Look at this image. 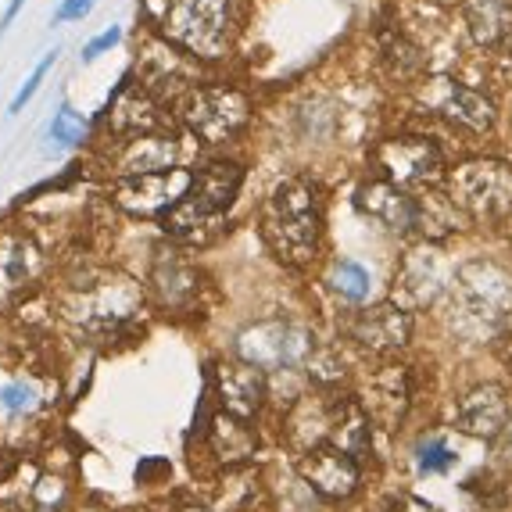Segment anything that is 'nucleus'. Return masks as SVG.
<instances>
[{
  "mask_svg": "<svg viewBox=\"0 0 512 512\" xmlns=\"http://www.w3.org/2000/svg\"><path fill=\"white\" fill-rule=\"evenodd\" d=\"M262 237L280 262H312L323 240V205H319L316 183L305 176L283 180L262 208Z\"/></svg>",
  "mask_w": 512,
  "mask_h": 512,
  "instance_id": "f257e3e1",
  "label": "nucleus"
},
{
  "mask_svg": "<svg viewBox=\"0 0 512 512\" xmlns=\"http://www.w3.org/2000/svg\"><path fill=\"white\" fill-rule=\"evenodd\" d=\"M448 294H452V326L473 341L495 337L512 319V276L498 262L487 258L462 262Z\"/></svg>",
  "mask_w": 512,
  "mask_h": 512,
  "instance_id": "f03ea898",
  "label": "nucleus"
},
{
  "mask_svg": "<svg viewBox=\"0 0 512 512\" xmlns=\"http://www.w3.org/2000/svg\"><path fill=\"white\" fill-rule=\"evenodd\" d=\"M240 183H244V169L233 162H212L205 169H197L187 197L169 215H162L165 233L180 240H205L212 230H219L222 215L230 212Z\"/></svg>",
  "mask_w": 512,
  "mask_h": 512,
  "instance_id": "7ed1b4c3",
  "label": "nucleus"
},
{
  "mask_svg": "<svg viewBox=\"0 0 512 512\" xmlns=\"http://www.w3.org/2000/svg\"><path fill=\"white\" fill-rule=\"evenodd\" d=\"M162 29L194 58H222L230 47V0H165Z\"/></svg>",
  "mask_w": 512,
  "mask_h": 512,
  "instance_id": "20e7f679",
  "label": "nucleus"
},
{
  "mask_svg": "<svg viewBox=\"0 0 512 512\" xmlns=\"http://www.w3.org/2000/svg\"><path fill=\"white\" fill-rule=\"evenodd\" d=\"M448 197L470 219L498 222L512 215V165L502 158H473L448 172Z\"/></svg>",
  "mask_w": 512,
  "mask_h": 512,
  "instance_id": "39448f33",
  "label": "nucleus"
},
{
  "mask_svg": "<svg viewBox=\"0 0 512 512\" xmlns=\"http://www.w3.org/2000/svg\"><path fill=\"white\" fill-rule=\"evenodd\" d=\"M237 355L262 373L273 369H301L316 359V337L287 319H262L237 337Z\"/></svg>",
  "mask_w": 512,
  "mask_h": 512,
  "instance_id": "423d86ee",
  "label": "nucleus"
},
{
  "mask_svg": "<svg viewBox=\"0 0 512 512\" xmlns=\"http://www.w3.org/2000/svg\"><path fill=\"white\" fill-rule=\"evenodd\" d=\"M251 108L248 97L233 86H194L180 101L183 126L205 144H226L244 129Z\"/></svg>",
  "mask_w": 512,
  "mask_h": 512,
  "instance_id": "0eeeda50",
  "label": "nucleus"
},
{
  "mask_svg": "<svg viewBox=\"0 0 512 512\" xmlns=\"http://www.w3.org/2000/svg\"><path fill=\"white\" fill-rule=\"evenodd\" d=\"M373 162L391 187L398 190H423L437 187L444 176V158L427 137H391L373 151Z\"/></svg>",
  "mask_w": 512,
  "mask_h": 512,
  "instance_id": "6e6552de",
  "label": "nucleus"
},
{
  "mask_svg": "<svg viewBox=\"0 0 512 512\" xmlns=\"http://www.w3.org/2000/svg\"><path fill=\"white\" fill-rule=\"evenodd\" d=\"M455 280V269L448 265V258L434 248V244H423V248H412L402 258L398 273H394L391 301L402 305L405 312H416V308H427L441 298Z\"/></svg>",
  "mask_w": 512,
  "mask_h": 512,
  "instance_id": "1a4fd4ad",
  "label": "nucleus"
},
{
  "mask_svg": "<svg viewBox=\"0 0 512 512\" xmlns=\"http://www.w3.org/2000/svg\"><path fill=\"white\" fill-rule=\"evenodd\" d=\"M416 101L427 111L441 115V119L455 122V126L470 129V133H487L495 126V101L484 90L459 83L452 76H434L416 90Z\"/></svg>",
  "mask_w": 512,
  "mask_h": 512,
  "instance_id": "9d476101",
  "label": "nucleus"
},
{
  "mask_svg": "<svg viewBox=\"0 0 512 512\" xmlns=\"http://www.w3.org/2000/svg\"><path fill=\"white\" fill-rule=\"evenodd\" d=\"M194 172L190 169H165V172H144V176H126L115 187L119 208L133 215H169L172 208L187 197Z\"/></svg>",
  "mask_w": 512,
  "mask_h": 512,
  "instance_id": "9b49d317",
  "label": "nucleus"
},
{
  "mask_svg": "<svg viewBox=\"0 0 512 512\" xmlns=\"http://www.w3.org/2000/svg\"><path fill=\"white\" fill-rule=\"evenodd\" d=\"M298 473L319 498L326 502H344L359 491V459L348 455L337 444H319V448H308L305 459L298 462Z\"/></svg>",
  "mask_w": 512,
  "mask_h": 512,
  "instance_id": "f8f14e48",
  "label": "nucleus"
},
{
  "mask_svg": "<svg viewBox=\"0 0 512 512\" xmlns=\"http://www.w3.org/2000/svg\"><path fill=\"white\" fill-rule=\"evenodd\" d=\"M412 337V312H405L394 301H380L373 308H362L351 323V341L376 359H391L394 351H402Z\"/></svg>",
  "mask_w": 512,
  "mask_h": 512,
  "instance_id": "ddd939ff",
  "label": "nucleus"
},
{
  "mask_svg": "<svg viewBox=\"0 0 512 512\" xmlns=\"http://www.w3.org/2000/svg\"><path fill=\"white\" fill-rule=\"evenodd\" d=\"M512 423V398L502 384H480L462 394L455 409V427L477 441H498Z\"/></svg>",
  "mask_w": 512,
  "mask_h": 512,
  "instance_id": "4468645a",
  "label": "nucleus"
},
{
  "mask_svg": "<svg viewBox=\"0 0 512 512\" xmlns=\"http://www.w3.org/2000/svg\"><path fill=\"white\" fill-rule=\"evenodd\" d=\"M355 205L391 233L409 237V233L423 230V201H416L409 190L391 187L387 180L362 183L359 194H355Z\"/></svg>",
  "mask_w": 512,
  "mask_h": 512,
  "instance_id": "2eb2a0df",
  "label": "nucleus"
},
{
  "mask_svg": "<svg viewBox=\"0 0 512 512\" xmlns=\"http://www.w3.org/2000/svg\"><path fill=\"white\" fill-rule=\"evenodd\" d=\"M409 402H412V380L405 366H384L369 376L366 398H362V409H366L369 423H376L380 430H398L405 412H409Z\"/></svg>",
  "mask_w": 512,
  "mask_h": 512,
  "instance_id": "dca6fc26",
  "label": "nucleus"
},
{
  "mask_svg": "<svg viewBox=\"0 0 512 512\" xmlns=\"http://www.w3.org/2000/svg\"><path fill=\"white\" fill-rule=\"evenodd\" d=\"M215 394H219L226 416L251 419L265 402V373L244 359L222 362L215 369Z\"/></svg>",
  "mask_w": 512,
  "mask_h": 512,
  "instance_id": "f3484780",
  "label": "nucleus"
},
{
  "mask_svg": "<svg viewBox=\"0 0 512 512\" xmlns=\"http://www.w3.org/2000/svg\"><path fill=\"white\" fill-rule=\"evenodd\" d=\"M158 101L147 94L144 86L137 90H129L122 86L119 97L111 101V129L119 133V137H154L158 129L165 126V115H158Z\"/></svg>",
  "mask_w": 512,
  "mask_h": 512,
  "instance_id": "a211bd4d",
  "label": "nucleus"
},
{
  "mask_svg": "<svg viewBox=\"0 0 512 512\" xmlns=\"http://www.w3.org/2000/svg\"><path fill=\"white\" fill-rule=\"evenodd\" d=\"M79 312L86 326H119L137 312V291L126 280L101 283L97 291L79 294Z\"/></svg>",
  "mask_w": 512,
  "mask_h": 512,
  "instance_id": "6ab92c4d",
  "label": "nucleus"
},
{
  "mask_svg": "<svg viewBox=\"0 0 512 512\" xmlns=\"http://www.w3.org/2000/svg\"><path fill=\"white\" fill-rule=\"evenodd\" d=\"M462 15L477 47L498 51L512 36V0H462Z\"/></svg>",
  "mask_w": 512,
  "mask_h": 512,
  "instance_id": "aec40b11",
  "label": "nucleus"
},
{
  "mask_svg": "<svg viewBox=\"0 0 512 512\" xmlns=\"http://www.w3.org/2000/svg\"><path fill=\"white\" fill-rule=\"evenodd\" d=\"M176 154H180V147H176L172 137H165V133L129 140L126 151H122V158H119L122 180H126V176H144V172L176 169Z\"/></svg>",
  "mask_w": 512,
  "mask_h": 512,
  "instance_id": "412c9836",
  "label": "nucleus"
},
{
  "mask_svg": "<svg viewBox=\"0 0 512 512\" xmlns=\"http://www.w3.org/2000/svg\"><path fill=\"white\" fill-rule=\"evenodd\" d=\"M144 90L147 94H176L183 86L190 83V72L183 69V54H176L172 47H147V58H144Z\"/></svg>",
  "mask_w": 512,
  "mask_h": 512,
  "instance_id": "4be33fe9",
  "label": "nucleus"
},
{
  "mask_svg": "<svg viewBox=\"0 0 512 512\" xmlns=\"http://www.w3.org/2000/svg\"><path fill=\"white\" fill-rule=\"evenodd\" d=\"M208 437H212V448H215V455H219L222 462L248 459V455H255V444H258V437L251 434V427H248V419L226 416V412H222V416H215Z\"/></svg>",
  "mask_w": 512,
  "mask_h": 512,
  "instance_id": "5701e85b",
  "label": "nucleus"
},
{
  "mask_svg": "<svg viewBox=\"0 0 512 512\" xmlns=\"http://www.w3.org/2000/svg\"><path fill=\"white\" fill-rule=\"evenodd\" d=\"M151 280H154V291L162 294V301L172 308L190 305L197 294V273L187 262H180V258H162V262L154 265Z\"/></svg>",
  "mask_w": 512,
  "mask_h": 512,
  "instance_id": "b1692460",
  "label": "nucleus"
},
{
  "mask_svg": "<svg viewBox=\"0 0 512 512\" xmlns=\"http://www.w3.org/2000/svg\"><path fill=\"white\" fill-rule=\"evenodd\" d=\"M40 273V255L29 240H8L0 251V276L8 287H22Z\"/></svg>",
  "mask_w": 512,
  "mask_h": 512,
  "instance_id": "393cba45",
  "label": "nucleus"
},
{
  "mask_svg": "<svg viewBox=\"0 0 512 512\" xmlns=\"http://www.w3.org/2000/svg\"><path fill=\"white\" fill-rule=\"evenodd\" d=\"M330 287L337 294H341L344 301H366V294H369V273L362 269L359 262L344 258V262H333V269H330Z\"/></svg>",
  "mask_w": 512,
  "mask_h": 512,
  "instance_id": "a878e982",
  "label": "nucleus"
},
{
  "mask_svg": "<svg viewBox=\"0 0 512 512\" xmlns=\"http://www.w3.org/2000/svg\"><path fill=\"white\" fill-rule=\"evenodd\" d=\"M83 137H86V119L79 115L76 108L61 104V108L54 111V119H51V140L58 147H72V144H79Z\"/></svg>",
  "mask_w": 512,
  "mask_h": 512,
  "instance_id": "bb28decb",
  "label": "nucleus"
},
{
  "mask_svg": "<svg viewBox=\"0 0 512 512\" xmlns=\"http://www.w3.org/2000/svg\"><path fill=\"white\" fill-rule=\"evenodd\" d=\"M455 459H459V455L448 448V441H444V437H430V441L419 444V452H416L419 473H444V470H452Z\"/></svg>",
  "mask_w": 512,
  "mask_h": 512,
  "instance_id": "cd10ccee",
  "label": "nucleus"
},
{
  "mask_svg": "<svg viewBox=\"0 0 512 512\" xmlns=\"http://www.w3.org/2000/svg\"><path fill=\"white\" fill-rule=\"evenodd\" d=\"M0 405L8 412H15V416H22V412H33L36 405H40V394H36V387L26 384V380H15V384L0 387Z\"/></svg>",
  "mask_w": 512,
  "mask_h": 512,
  "instance_id": "c85d7f7f",
  "label": "nucleus"
},
{
  "mask_svg": "<svg viewBox=\"0 0 512 512\" xmlns=\"http://www.w3.org/2000/svg\"><path fill=\"white\" fill-rule=\"evenodd\" d=\"M54 61H58V47H54V51H47V54H43V61H40V65H36V69H33V76H29L26 83H22V90H18V94L11 97V104H8V115H18V111H22V104H26L29 97H33L36 90H40L43 76H47V72H51V65H54Z\"/></svg>",
  "mask_w": 512,
  "mask_h": 512,
  "instance_id": "c756f323",
  "label": "nucleus"
},
{
  "mask_svg": "<svg viewBox=\"0 0 512 512\" xmlns=\"http://www.w3.org/2000/svg\"><path fill=\"white\" fill-rule=\"evenodd\" d=\"M119 40H122V29H119V26L104 29L101 36H94V40H90V43L83 47V61H97L104 51H111V47H115Z\"/></svg>",
  "mask_w": 512,
  "mask_h": 512,
  "instance_id": "7c9ffc66",
  "label": "nucleus"
},
{
  "mask_svg": "<svg viewBox=\"0 0 512 512\" xmlns=\"http://www.w3.org/2000/svg\"><path fill=\"white\" fill-rule=\"evenodd\" d=\"M90 8H94V0H61L54 22H79L83 15H90Z\"/></svg>",
  "mask_w": 512,
  "mask_h": 512,
  "instance_id": "2f4dec72",
  "label": "nucleus"
},
{
  "mask_svg": "<svg viewBox=\"0 0 512 512\" xmlns=\"http://www.w3.org/2000/svg\"><path fill=\"white\" fill-rule=\"evenodd\" d=\"M387 512H437L430 502H423V498L416 495H402V498H394L391 505H387Z\"/></svg>",
  "mask_w": 512,
  "mask_h": 512,
  "instance_id": "473e14b6",
  "label": "nucleus"
},
{
  "mask_svg": "<svg viewBox=\"0 0 512 512\" xmlns=\"http://www.w3.org/2000/svg\"><path fill=\"white\" fill-rule=\"evenodd\" d=\"M22 8H26V0H11L8 11H4V18H0V29H8L11 22H15V15H18V11H22Z\"/></svg>",
  "mask_w": 512,
  "mask_h": 512,
  "instance_id": "72a5a7b5",
  "label": "nucleus"
},
{
  "mask_svg": "<svg viewBox=\"0 0 512 512\" xmlns=\"http://www.w3.org/2000/svg\"><path fill=\"white\" fill-rule=\"evenodd\" d=\"M434 4H452V0H434Z\"/></svg>",
  "mask_w": 512,
  "mask_h": 512,
  "instance_id": "f704fd0d",
  "label": "nucleus"
}]
</instances>
